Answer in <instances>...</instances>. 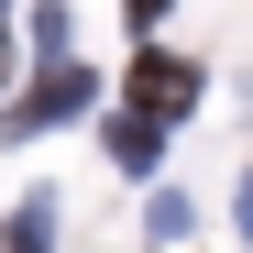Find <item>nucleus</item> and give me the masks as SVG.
<instances>
[{
    "instance_id": "39448f33",
    "label": "nucleus",
    "mask_w": 253,
    "mask_h": 253,
    "mask_svg": "<svg viewBox=\"0 0 253 253\" xmlns=\"http://www.w3.org/2000/svg\"><path fill=\"white\" fill-rule=\"evenodd\" d=\"M121 11H132V22H165V0H121Z\"/></svg>"
},
{
    "instance_id": "7ed1b4c3",
    "label": "nucleus",
    "mask_w": 253,
    "mask_h": 253,
    "mask_svg": "<svg viewBox=\"0 0 253 253\" xmlns=\"http://www.w3.org/2000/svg\"><path fill=\"white\" fill-rule=\"evenodd\" d=\"M110 154L132 165V176H143V165H154V110H132V121H110Z\"/></svg>"
},
{
    "instance_id": "20e7f679",
    "label": "nucleus",
    "mask_w": 253,
    "mask_h": 253,
    "mask_svg": "<svg viewBox=\"0 0 253 253\" xmlns=\"http://www.w3.org/2000/svg\"><path fill=\"white\" fill-rule=\"evenodd\" d=\"M44 231H55V220H44V209H22V220H11V231H0V253H44Z\"/></svg>"
},
{
    "instance_id": "f03ea898",
    "label": "nucleus",
    "mask_w": 253,
    "mask_h": 253,
    "mask_svg": "<svg viewBox=\"0 0 253 253\" xmlns=\"http://www.w3.org/2000/svg\"><path fill=\"white\" fill-rule=\"evenodd\" d=\"M66 110H88V77H77V66H44L33 99L11 110V132H44V121H66Z\"/></svg>"
},
{
    "instance_id": "f257e3e1",
    "label": "nucleus",
    "mask_w": 253,
    "mask_h": 253,
    "mask_svg": "<svg viewBox=\"0 0 253 253\" xmlns=\"http://www.w3.org/2000/svg\"><path fill=\"white\" fill-rule=\"evenodd\" d=\"M187 99H198V66H187V55H143V66H132V110H154V121H176Z\"/></svg>"
},
{
    "instance_id": "423d86ee",
    "label": "nucleus",
    "mask_w": 253,
    "mask_h": 253,
    "mask_svg": "<svg viewBox=\"0 0 253 253\" xmlns=\"http://www.w3.org/2000/svg\"><path fill=\"white\" fill-rule=\"evenodd\" d=\"M242 231H253V176H242Z\"/></svg>"
}]
</instances>
